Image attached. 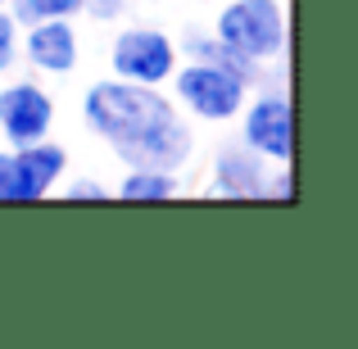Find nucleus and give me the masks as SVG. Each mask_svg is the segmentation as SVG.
<instances>
[{
    "mask_svg": "<svg viewBox=\"0 0 358 349\" xmlns=\"http://www.w3.org/2000/svg\"><path fill=\"white\" fill-rule=\"evenodd\" d=\"M82 118L127 168H186L195 155V127L164 96V87H136L105 78L82 96Z\"/></svg>",
    "mask_w": 358,
    "mask_h": 349,
    "instance_id": "obj_1",
    "label": "nucleus"
},
{
    "mask_svg": "<svg viewBox=\"0 0 358 349\" xmlns=\"http://www.w3.org/2000/svg\"><path fill=\"white\" fill-rule=\"evenodd\" d=\"M213 36L259 64L281 59L290 50L286 5L281 0H231V5H222L218 23H213Z\"/></svg>",
    "mask_w": 358,
    "mask_h": 349,
    "instance_id": "obj_2",
    "label": "nucleus"
},
{
    "mask_svg": "<svg viewBox=\"0 0 358 349\" xmlns=\"http://www.w3.org/2000/svg\"><path fill=\"white\" fill-rule=\"evenodd\" d=\"M168 87H173V105L182 109V114L200 118V122H231L241 114L245 96H250V87L236 82L227 69L200 64V59L177 64L173 78H168Z\"/></svg>",
    "mask_w": 358,
    "mask_h": 349,
    "instance_id": "obj_3",
    "label": "nucleus"
},
{
    "mask_svg": "<svg viewBox=\"0 0 358 349\" xmlns=\"http://www.w3.org/2000/svg\"><path fill=\"white\" fill-rule=\"evenodd\" d=\"M241 145H250L268 164L295 159V105L286 87H254L241 105Z\"/></svg>",
    "mask_w": 358,
    "mask_h": 349,
    "instance_id": "obj_4",
    "label": "nucleus"
},
{
    "mask_svg": "<svg viewBox=\"0 0 358 349\" xmlns=\"http://www.w3.org/2000/svg\"><path fill=\"white\" fill-rule=\"evenodd\" d=\"M177 59V41L159 27H122L109 45V73L136 87H168Z\"/></svg>",
    "mask_w": 358,
    "mask_h": 349,
    "instance_id": "obj_5",
    "label": "nucleus"
},
{
    "mask_svg": "<svg viewBox=\"0 0 358 349\" xmlns=\"http://www.w3.org/2000/svg\"><path fill=\"white\" fill-rule=\"evenodd\" d=\"M55 127V100L36 78H18L0 87V131L9 145H32L45 141Z\"/></svg>",
    "mask_w": 358,
    "mask_h": 349,
    "instance_id": "obj_6",
    "label": "nucleus"
},
{
    "mask_svg": "<svg viewBox=\"0 0 358 349\" xmlns=\"http://www.w3.org/2000/svg\"><path fill=\"white\" fill-rule=\"evenodd\" d=\"M69 173V150L55 145L50 136L32 141V145H14L9 150V200L14 204H32L45 200Z\"/></svg>",
    "mask_w": 358,
    "mask_h": 349,
    "instance_id": "obj_7",
    "label": "nucleus"
},
{
    "mask_svg": "<svg viewBox=\"0 0 358 349\" xmlns=\"http://www.w3.org/2000/svg\"><path fill=\"white\" fill-rule=\"evenodd\" d=\"M18 59L32 64V73L41 78H69L82 59V41L73 18H41V23L23 27V41H18Z\"/></svg>",
    "mask_w": 358,
    "mask_h": 349,
    "instance_id": "obj_8",
    "label": "nucleus"
},
{
    "mask_svg": "<svg viewBox=\"0 0 358 349\" xmlns=\"http://www.w3.org/2000/svg\"><path fill=\"white\" fill-rule=\"evenodd\" d=\"M268 159H259L250 145L231 141L213 155V182L204 186V200H263L268 182Z\"/></svg>",
    "mask_w": 358,
    "mask_h": 349,
    "instance_id": "obj_9",
    "label": "nucleus"
},
{
    "mask_svg": "<svg viewBox=\"0 0 358 349\" xmlns=\"http://www.w3.org/2000/svg\"><path fill=\"white\" fill-rule=\"evenodd\" d=\"M182 195V177L173 168H127V177L118 182V200L127 204H159Z\"/></svg>",
    "mask_w": 358,
    "mask_h": 349,
    "instance_id": "obj_10",
    "label": "nucleus"
},
{
    "mask_svg": "<svg viewBox=\"0 0 358 349\" xmlns=\"http://www.w3.org/2000/svg\"><path fill=\"white\" fill-rule=\"evenodd\" d=\"M9 14L18 18V27L41 23V18H78L82 0H9Z\"/></svg>",
    "mask_w": 358,
    "mask_h": 349,
    "instance_id": "obj_11",
    "label": "nucleus"
},
{
    "mask_svg": "<svg viewBox=\"0 0 358 349\" xmlns=\"http://www.w3.org/2000/svg\"><path fill=\"white\" fill-rule=\"evenodd\" d=\"M18 41H23V27L9 14V5H0V73H9L18 64Z\"/></svg>",
    "mask_w": 358,
    "mask_h": 349,
    "instance_id": "obj_12",
    "label": "nucleus"
},
{
    "mask_svg": "<svg viewBox=\"0 0 358 349\" xmlns=\"http://www.w3.org/2000/svg\"><path fill=\"white\" fill-rule=\"evenodd\" d=\"M263 200H281V204L295 200V177H290V164H272V168H268V182H263Z\"/></svg>",
    "mask_w": 358,
    "mask_h": 349,
    "instance_id": "obj_13",
    "label": "nucleus"
},
{
    "mask_svg": "<svg viewBox=\"0 0 358 349\" xmlns=\"http://www.w3.org/2000/svg\"><path fill=\"white\" fill-rule=\"evenodd\" d=\"M127 0H82V14H91L96 23H118Z\"/></svg>",
    "mask_w": 358,
    "mask_h": 349,
    "instance_id": "obj_14",
    "label": "nucleus"
},
{
    "mask_svg": "<svg viewBox=\"0 0 358 349\" xmlns=\"http://www.w3.org/2000/svg\"><path fill=\"white\" fill-rule=\"evenodd\" d=\"M64 195L69 200H105V182H96V177H73L69 186H64Z\"/></svg>",
    "mask_w": 358,
    "mask_h": 349,
    "instance_id": "obj_15",
    "label": "nucleus"
},
{
    "mask_svg": "<svg viewBox=\"0 0 358 349\" xmlns=\"http://www.w3.org/2000/svg\"><path fill=\"white\" fill-rule=\"evenodd\" d=\"M9 200V150H0V204Z\"/></svg>",
    "mask_w": 358,
    "mask_h": 349,
    "instance_id": "obj_16",
    "label": "nucleus"
},
{
    "mask_svg": "<svg viewBox=\"0 0 358 349\" xmlns=\"http://www.w3.org/2000/svg\"><path fill=\"white\" fill-rule=\"evenodd\" d=\"M136 5H164V0H136Z\"/></svg>",
    "mask_w": 358,
    "mask_h": 349,
    "instance_id": "obj_17",
    "label": "nucleus"
},
{
    "mask_svg": "<svg viewBox=\"0 0 358 349\" xmlns=\"http://www.w3.org/2000/svg\"><path fill=\"white\" fill-rule=\"evenodd\" d=\"M0 5H9V0H0Z\"/></svg>",
    "mask_w": 358,
    "mask_h": 349,
    "instance_id": "obj_18",
    "label": "nucleus"
}]
</instances>
